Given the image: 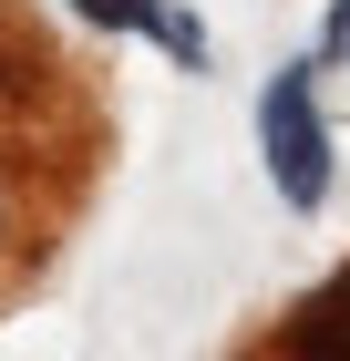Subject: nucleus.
<instances>
[{
	"label": "nucleus",
	"mask_w": 350,
	"mask_h": 361,
	"mask_svg": "<svg viewBox=\"0 0 350 361\" xmlns=\"http://www.w3.org/2000/svg\"><path fill=\"white\" fill-rule=\"evenodd\" d=\"M258 135H268L278 196H289V207H320V196H330V135H320V104H309V73H278V83H268Z\"/></svg>",
	"instance_id": "f257e3e1"
},
{
	"label": "nucleus",
	"mask_w": 350,
	"mask_h": 361,
	"mask_svg": "<svg viewBox=\"0 0 350 361\" xmlns=\"http://www.w3.org/2000/svg\"><path fill=\"white\" fill-rule=\"evenodd\" d=\"M73 11H82V21H104V31H155L175 62L206 52V42H196V21H186V11H165V0H73Z\"/></svg>",
	"instance_id": "f03ea898"
},
{
	"label": "nucleus",
	"mask_w": 350,
	"mask_h": 361,
	"mask_svg": "<svg viewBox=\"0 0 350 361\" xmlns=\"http://www.w3.org/2000/svg\"><path fill=\"white\" fill-rule=\"evenodd\" d=\"M289 351H309V361H350V269L289 320Z\"/></svg>",
	"instance_id": "7ed1b4c3"
},
{
	"label": "nucleus",
	"mask_w": 350,
	"mask_h": 361,
	"mask_svg": "<svg viewBox=\"0 0 350 361\" xmlns=\"http://www.w3.org/2000/svg\"><path fill=\"white\" fill-rule=\"evenodd\" d=\"M320 52H330V62H350V0H340V11H330V31H320Z\"/></svg>",
	"instance_id": "20e7f679"
}]
</instances>
